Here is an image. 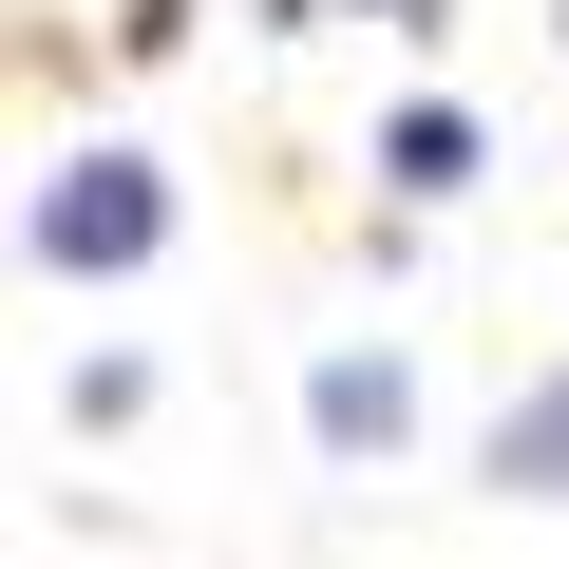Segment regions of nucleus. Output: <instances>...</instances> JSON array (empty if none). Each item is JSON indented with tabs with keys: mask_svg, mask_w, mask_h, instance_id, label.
<instances>
[{
	"mask_svg": "<svg viewBox=\"0 0 569 569\" xmlns=\"http://www.w3.org/2000/svg\"><path fill=\"white\" fill-rule=\"evenodd\" d=\"M20 247H39L58 284H133V266L171 247V171H152L133 133H77V152L20 190Z\"/></svg>",
	"mask_w": 569,
	"mask_h": 569,
	"instance_id": "1",
	"label": "nucleus"
},
{
	"mask_svg": "<svg viewBox=\"0 0 569 569\" xmlns=\"http://www.w3.org/2000/svg\"><path fill=\"white\" fill-rule=\"evenodd\" d=\"M475 475H493V493H569V361H550V380H512V418L475 437Z\"/></svg>",
	"mask_w": 569,
	"mask_h": 569,
	"instance_id": "4",
	"label": "nucleus"
},
{
	"mask_svg": "<svg viewBox=\"0 0 569 569\" xmlns=\"http://www.w3.org/2000/svg\"><path fill=\"white\" fill-rule=\"evenodd\" d=\"M305 437H323L342 475H380V456L418 437V361H399V342H323V361H305Z\"/></svg>",
	"mask_w": 569,
	"mask_h": 569,
	"instance_id": "2",
	"label": "nucleus"
},
{
	"mask_svg": "<svg viewBox=\"0 0 569 569\" xmlns=\"http://www.w3.org/2000/svg\"><path fill=\"white\" fill-rule=\"evenodd\" d=\"M380 190H399V209H456V190H475V114H456V96H399V114H380Z\"/></svg>",
	"mask_w": 569,
	"mask_h": 569,
	"instance_id": "3",
	"label": "nucleus"
},
{
	"mask_svg": "<svg viewBox=\"0 0 569 569\" xmlns=\"http://www.w3.org/2000/svg\"><path fill=\"white\" fill-rule=\"evenodd\" d=\"M305 20H380V39H437V0H266V39H305Z\"/></svg>",
	"mask_w": 569,
	"mask_h": 569,
	"instance_id": "5",
	"label": "nucleus"
}]
</instances>
